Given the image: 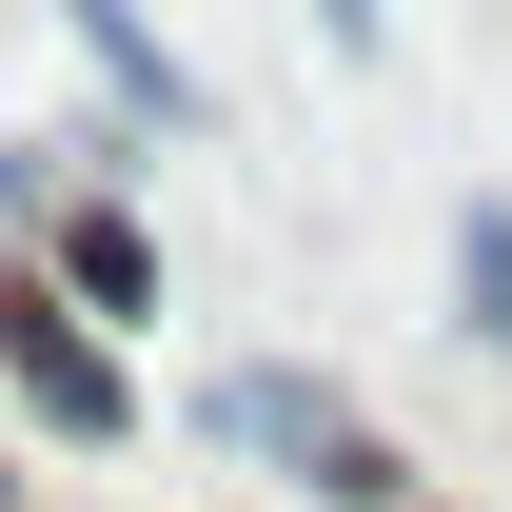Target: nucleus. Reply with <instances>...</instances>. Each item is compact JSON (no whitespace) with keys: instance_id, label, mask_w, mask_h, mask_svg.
Instances as JSON below:
<instances>
[{"instance_id":"1","label":"nucleus","mask_w":512,"mask_h":512,"mask_svg":"<svg viewBox=\"0 0 512 512\" xmlns=\"http://www.w3.org/2000/svg\"><path fill=\"white\" fill-rule=\"evenodd\" d=\"M217 434L276 453V473H296V493H335V512H434V493H414V453H394L335 375H217Z\"/></svg>"},{"instance_id":"2","label":"nucleus","mask_w":512,"mask_h":512,"mask_svg":"<svg viewBox=\"0 0 512 512\" xmlns=\"http://www.w3.org/2000/svg\"><path fill=\"white\" fill-rule=\"evenodd\" d=\"M0 394H20V414H40L60 453H119V434H138L119 355L79 335V296H60V276H0Z\"/></svg>"},{"instance_id":"3","label":"nucleus","mask_w":512,"mask_h":512,"mask_svg":"<svg viewBox=\"0 0 512 512\" xmlns=\"http://www.w3.org/2000/svg\"><path fill=\"white\" fill-rule=\"evenodd\" d=\"M60 296L79 316H138V296H158V237H138L119 197H60Z\"/></svg>"},{"instance_id":"4","label":"nucleus","mask_w":512,"mask_h":512,"mask_svg":"<svg viewBox=\"0 0 512 512\" xmlns=\"http://www.w3.org/2000/svg\"><path fill=\"white\" fill-rule=\"evenodd\" d=\"M60 20H79V60L119 79L138 119H197V79H178V60H158V20H138V0H60Z\"/></svg>"},{"instance_id":"5","label":"nucleus","mask_w":512,"mask_h":512,"mask_svg":"<svg viewBox=\"0 0 512 512\" xmlns=\"http://www.w3.org/2000/svg\"><path fill=\"white\" fill-rule=\"evenodd\" d=\"M453 296H473V335L512 355V197H473V217H453Z\"/></svg>"},{"instance_id":"6","label":"nucleus","mask_w":512,"mask_h":512,"mask_svg":"<svg viewBox=\"0 0 512 512\" xmlns=\"http://www.w3.org/2000/svg\"><path fill=\"white\" fill-rule=\"evenodd\" d=\"M316 40H355V60H375V0H316Z\"/></svg>"},{"instance_id":"7","label":"nucleus","mask_w":512,"mask_h":512,"mask_svg":"<svg viewBox=\"0 0 512 512\" xmlns=\"http://www.w3.org/2000/svg\"><path fill=\"white\" fill-rule=\"evenodd\" d=\"M0 512H20V493H0Z\"/></svg>"}]
</instances>
